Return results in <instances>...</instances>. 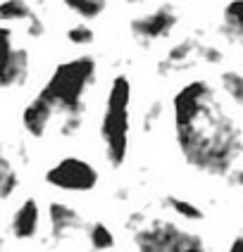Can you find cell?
Instances as JSON below:
<instances>
[{"label": "cell", "instance_id": "cell-12", "mask_svg": "<svg viewBox=\"0 0 243 252\" xmlns=\"http://www.w3.org/2000/svg\"><path fill=\"white\" fill-rule=\"evenodd\" d=\"M200 50H203V48L198 45L196 38H184V41H179L170 53H167V60L160 64V71L181 69V67H186V64L191 62V57L196 55V53H200Z\"/></svg>", "mask_w": 243, "mask_h": 252}, {"label": "cell", "instance_id": "cell-22", "mask_svg": "<svg viewBox=\"0 0 243 252\" xmlns=\"http://www.w3.org/2000/svg\"><path fill=\"white\" fill-rule=\"evenodd\" d=\"M27 33L31 36V38H38V36H43V22H41V17H31L27 22Z\"/></svg>", "mask_w": 243, "mask_h": 252}, {"label": "cell", "instance_id": "cell-16", "mask_svg": "<svg viewBox=\"0 0 243 252\" xmlns=\"http://www.w3.org/2000/svg\"><path fill=\"white\" fill-rule=\"evenodd\" d=\"M62 2H65L67 10H71L74 14H79L84 19L100 17L103 10H105V5H107V0H62Z\"/></svg>", "mask_w": 243, "mask_h": 252}, {"label": "cell", "instance_id": "cell-9", "mask_svg": "<svg viewBox=\"0 0 243 252\" xmlns=\"http://www.w3.org/2000/svg\"><path fill=\"white\" fill-rule=\"evenodd\" d=\"M38 224H41V210H38V202L34 197H27L12 214V221H10V231L17 240H31L36 238L38 233Z\"/></svg>", "mask_w": 243, "mask_h": 252}, {"label": "cell", "instance_id": "cell-5", "mask_svg": "<svg viewBox=\"0 0 243 252\" xmlns=\"http://www.w3.org/2000/svg\"><path fill=\"white\" fill-rule=\"evenodd\" d=\"M45 183L67 193H88L98 186V169L81 157H65L45 171Z\"/></svg>", "mask_w": 243, "mask_h": 252}, {"label": "cell", "instance_id": "cell-21", "mask_svg": "<svg viewBox=\"0 0 243 252\" xmlns=\"http://www.w3.org/2000/svg\"><path fill=\"white\" fill-rule=\"evenodd\" d=\"M160 112H162V102L155 100V102L150 105V110L145 112V122H143V128H145V131H150V124H155V119L160 117Z\"/></svg>", "mask_w": 243, "mask_h": 252}, {"label": "cell", "instance_id": "cell-23", "mask_svg": "<svg viewBox=\"0 0 243 252\" xmlns=\"http://www.w3.org/2000/svg\"><path fill=\"white\" fill-rule=\"evenodd\" d=\"M200 55L205 57L208 62H219V60H222V53H219L217 48H212V45H210V48H203V50H200Z\"/></svg>", "mask_w": 243, "mask_h": 252}, {"label": "cell", "instance_id": "cell-20", "mask_svg": "<svg viewBox=\"0 0 243 252\" xmlns=\"http://www.w3.org/2000/svg\"><path fill=\"white\" fill-rule=\"evenodd\" d=\"M79 128H81V117H79V114H69V117H65V122L60 126V133L69 138V136H74Z\"/></svg>", "mask_w": 243, "mask_h": 252}, {"label": "cell", "instance_id": "cell-15", "mask_svg": "<svg viewBox=\"0 0 243 252\" xmlns=\"http://www.w3.org/2000/svg\"><path fill=\"white\" fill-rule=\"evenodd\" d=\"M219 84H222V91L229 95V100L243 112V74L241 71L229 69L219 76Z\"/></svg>", "mask_w": 243, "mask_h": 252}, {"label": "cell", "instance_id": "cell-8", "mask_svg": "<svg viewBox=\"0 0 243 252\" xmlns=\"http://www.w3.org/2000/svg\"><path fill=\"white\" fill-rule=\"evenodd\" d=\"M55 112H57L55 105L45 95L38 93L22 110V126H24V131H27L29 136H34V138H43L45 131H48V126H50V122H53V117H55Z\"/></svg>", "mask_w": 243, "mask_h": 252}, {"label": "cell", "instance_id": "cell-26", "mask_svg": "<svg viewBox=\"0 0 243 252\" xmlns=\"http://www.w3.org/2000/svg\"><path fill=\"white\" fill-rule=\"evenodd\" d=\"M127 2H131V5H134V2H143V0H127Z\"/></svg>", "mask_w": 243, "mask_h": 252}, {"label": "cell", "instance_id": "cell-13", "mask_svg": "<svg viewBox=\"0 0 243 252\" xmlns=\"http://www.w3.org/2000/svg\"><path fill=\"white\" fill-rule=\"evenodd\" d=\"M34 17V10L29 7L27 0H2L0 2V22L12 24V22H29Z\"/></svg>", "mask_w": 243, "mask_h": 252}, {"label": "cell", "instance_id": "cell-11", "mask_svg": "<svg viewBox=\"0 0 243 252\" xmlns=\"http://www.w3.org/2000/svg\"><path fill=\"white\" fill-rule=\"evenodd\" d=\"M222 33L236 43H243V0H229L222 10Z\"/></svg>", "mask_w": 243, "mask_h": 252}, {"label": "cell", "instance_id": "cell-3", "mask_svg": "<svg viewBox=\"0 0 243 252\" xmlns=\"http://www.w3.org/2000/svg\"><path fill=\"white\" fill-rule=\"evenodd\" d=\"M129 107H131V81L124 74H117L110 84L105 110L100 119V138L105 145V157L110 167H122L129 153Z\"/></svg>", "mask_w": 243, "mask_h": 252}, {"label": "cell", "instance_id": "cell-19", "mask_svg": "<svg viewBox=\"0 0 243 252\" xmlns=\"http://www.w3.org/2000/svg\"><path fill=\"white\" fill-rule=\"evenodd\" d=\"M67 41L74 45H91L96 41V31L88 27V24H74L67 29Z\"/></svg>", "mask_w": 243, "mask_h": 252}, {"label": "cell", "instance_id": "cell-6", "mask_svg": "<svg viewBox=\"0 0 243 252\" xmlns=\"http://www.w3.org/2000/svg\"><path fill=\"white\" fill-rule=\"evenodd\" d=\"M0 41H2V67H0V88L10 91L24 86L29 76V53L27 48H14L12 45V29L10 24H2L0 29Z\"/></svg>", "mask_w": 243, "mask_h": 252}, {"label": "cell", "instance_id": "cell-17", "mask_svg": "<svg viewBox=\"0 0 243 252\" xmlns=\"http://www.w3.org/2000/svg\"><path fill=\"white\" fill-rule=\"evenodd\" d=\"M86 238H88V245L96 248V250H110L114 245L112 231L107 228V224H103V221H96V224L88 226Z\"/></svg>", "mask_w": 243, "mask_h": 252}, {"label": "cell", "instance_id": "cell-4", "mask_svg": "<svg viewBox=\"0 0 243 252\" xmlns=\"http://www.w3.org/2000/svg\"><path fill=\"white\" fill-rule=\"evenodd\" d=\"M134 245L143 252H203L208 245L193 231H184L172 221H150L134 228Z\"/></svg>", "mask_w": 243, "mask_h": 252}, {"label": "cell", "instance_id": "cell-1", "mask_svg": "<svg viewBox=\"0 0 243 252\" xmlns=\"http://www.w3.org/2000/svg\"><path fill=\"white\" fill-rule=\"evenodd\" d=\"M176 148L191 169L224 176L243 155V131L208 81H188L172 98Z\"/></svg>", "mask_w": 243, "mask_h": 252}, {"label": "cell", "instance_id": "cell-18", "mask_svg": "<svg viewBox=\"0 0 243 252\" xmlns=\"http://www.w3.org/2000/svg\"><path fill=\"white\" fill-rule=\"evenodd\" d=\"M17 186H19V176H17V171H14L10 157L5 155V157L0 159V197H2V200L12 197V193L17 190Z\"/></svg>", "mask_w": 243, "mask_h": 252}, {"label": "cell", "instance_id": "cell-7", "mask_svg": "<svg viewBox=\"0 0 243 252\" xmlns=\"http://www.w3.org/2000/svg\"><path fill=\"white\" fill-rule=\"evenodd\" d=\"M176 22H179L176 10L172 5H160L153 12L131 19V33H134L136 41H141V43L160 41V38H167L172 31H174Z\"/></svg>", "mask_w": 243, "mask_h": 252}, {"label": "cell", "instance_id": "cell-24", "mask_svg": "<svg viewBox=\"0 0 243 252\" xmlns=\"http://www.w3.org/2000/svg\"><path fill=\"white\" fill-rule=\"evenodd\" d=\"M229 181L234 183V186H239V188H243V169L231 171V174H229Z\"/></svg>", "mask_w": 243, "mask_h": 252}, {"label": "cell", "instance_id": "cell-25", "mask_svg": "<svg viewBox=\"0 0 243 252\" xmlns=\"http://www.w3.org/2000/svg\"><path fill=\"white\" fill-rule=\"evenodd\" d=\"M229 250L231 252H243V233L241 236H236V238L229 243Z\"/></svg>", "mask_w": 243, "mask_h": 252}, {"label": "cell", "instance_id": "cell-14", "mask_svg": "<svg viewBox=\"0 0 243 252\" xmlns=\"http://www.w3.org/2000/svg\"><path fill=\"white\" fill-rule=\"evenodd\" d=\"M165 207H170L174 214H179L186 221H203L205 219V212L200 210L198 205H193L191 200H184V197L167 195L165 197Z\"/></svg>", "mask_w": 243, "mask_h": 252}, {"label": "cell", "instance_id": "cell-10", "mask_svg": "<svg viewBox=\"0 0 243 252\" xmlns=\"http://www.w3.org/2000/svg\"><path fill=\"white\" fill-rule=\"evenodd\" d=\"M48 221H50V236H53V240L60 243V240L69 238L71 233L81 226V217H79V212L74 207L65 205V202H50Z\"/></svg>", "mask_w": 243, "mask_h": 252}, {"label": "cell", "instance_id": "cell-2", "mask_svg": "<svg viewBox=\"0 0 243 252\" xmlns=\"http://www.w3.org/2000/svg\"><path fill=\"white\" fill-rule=\"evenodd\" d=\"M93 81H96V60L91 55H81L67 60V62H60L38 93L50 100L60 114H65V117L79 114L81 117L84 114V95L93 86Z\"/></svg>", "mask_w": 243, "mask_h": 252}]
</instances>
